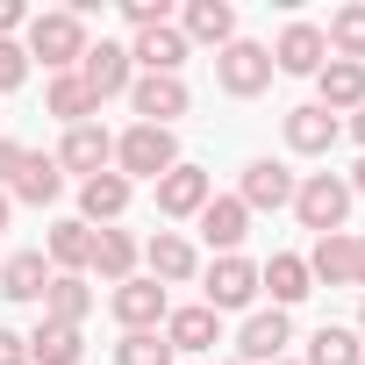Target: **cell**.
Instances as JSON below:
<instances>
[{
  "label": "cell",
  "instance_id": "obj_1",
  "mask_svg": "<svg viewBox=\"0 0 365 365\" xmlns=\"http://www.w3.org/2000/svg\"><path fill=\"white\" fill-rule=\"evenodd\" d=\"M22 51L43 58V72H79V58H86V22H79L72 8H43V15H29Z\"/></svg>",
  "mask_w": 365,
  "mask_h": 365
},
{
  "label": "cell",
  "instance_id": "obj_2",
  "mask_svg": "<svg viewBox=\"0 0 365 365\" xmlns=\"http://www.w3.org/2000/svg\"><path fill=\"white\" fill-rule=\"evenodd\" d=\"M179 165V143H172V129H150V122H129L122 136H115V172L129 179V187H136V179H150V187H158V179Z\"/></svg>",
  "mask_w": 365,
  "mask_h": 365
},
{
  "label": "cell",
  "instance_id": "obj_3",
  "mask_svg": "<svg viewBox=\"0 0 365 365\" xmlns=\"http://www.w3.org/2000/svg\"><path fill=\"white\" fill-rule=\"evenodd\" d=\"M215 86H222L230 101H258V93L272 86V51L251 43V36L222 43V51H215Z\"/></svg>",
  "mask_w": 365,
  "mask_h": 365
},
{
  "label": "cell",
  "instance_id": "obj_4",
  "mask_svg": "<svg viewBox=\"0 0 365 365\" xmlns=\"http://www.w3.org/2000/svg\"><path fill=\"white\" fill-rule=\"evenodd\" d=\"M294 215H301V230L329 237V230H344V215H351V187H344L336 172H308L301 187H294Z\"/></svg>",
  "mask_w": 365,
  "mask_h": 365
},
{
  "label": "cell",
  "instance_id": "obj_5",
  "mask_svg": "<svg viewBox=\"0 0 365 365\" xmlns=\"http://www.w3.org/2000/svg\"><path fill=\"white\" fill-rule=\"evenodd\" d=\"M129 108H136V122H150V129H172L179 115L194 108V93H187V79H165V72H136V79H129Z\"/></svg>",
  "mask_w": 365,
  "mask_h": 365
},
{
  "label": "cell",
  "instance_id": "obj_6",
  "mask_svg": "<svg viewBox=\"0 0 365 365\" xmlns=\"http://www.w3.org/2000/svg\"><path fill=\"white\" fill-rule=\"evenodd\" d=\"M208 201H215V179H208L201 165H187V158L158 179V215H165V222H194Z\"/></svg>",
  "mask_w": 365,
  "mask_h": 365
},
{
  "label": "cell",
  "instance_id": "obj_7",
  "mask_svg": "<svg viewBox=\"0 0 365 365\" xmlns=\"http://www.w3.org/2000/svg\"><path fill=\"white\" fill-rule=\"evenodd\" d=\"M108 308H115V322H122V329H165V315H172V301H165V287H158L150 272L122 279V287L108 294Z\"/></svg>",
  "mask_w": 365,
  "mask_h": 365
},
{
  "label": "cell",
  "instance_id": "obj_8",
  "mask_svg": "<svg viewBox=\"0 0 365 365\" xmlns=\"http://www.w3.org/2000/svg\"><path fill=\"white\" fill-rule=\"evenodd\" d=\"M79 79H86V93L93 101H115V93H129V79H136V65H129V43H86V58H79Z\"/></svg>",
  "mask_w": 365,
  "mask_h": 365
},
{
  "label": "cell",
  "instance_id": "obj_9",
  "mask_svg": "<svg viewBox=\"0 0 365 365\" xmlns=\"http://www.w3.org/2000/svg\"><path fill=\"white\" fill-rule=\"evenodd\" d=\"M51 158H58V172L93 179V172H115V136H108L101 122H79V129H65V143H58Z\"/></svg>",
  "mask_w": 365,
  "mask_h": 365
},
{
  "label": "cell",
  "instance_id": "obj_10",
  "mask_svg": "<svg viewBox=\"0 0 365 365\" xmlns=\"http://www.w3.org/2000/svg\"><path fill=\"white\" fill-rule=\"evenodd\" d=\"M201 301L222 315V308H251L258 301V265L251 258H215L208 272H201Z\"/></svg>",
  "mask_w": 365,
  "mask_h": 365
},
{
  "label": "cell",
  "instance_id": "obj_11",
  "mask_svg": "<svg viewBox=\"0 0 365 365\" xmlns=\"http://www.w3.org/2000/svg\"><path fill=\"white\" fill-rule=\"evenodd\" d=\"M287 344H294L287 308H258V315H244V329H237V358H244V365H272V358H287Z\"/></svg>",
  "mask_w": 365,
  "mask_h": 365
},
{
  "label": "cell",
  "instance_id": "obj_12",
  "mask_svg": "<svg viewBox=\"0 0 365 365\" xmlns=\"http://www.w3.org/2000/svg\"><path fill=\"white\" fill-rule=\"evenodd\" d=\"M158 336L172 344V358H179V351H187V358H201V351H215V344H222V315H215L208 301H194V308H172Z\"/></svg>",
  "mask_w": 365,
  "mask_h": 365
},
{
  "label": "cell",
  "instance_id": "obj_13",
  "mask_svg": "<svg viewBox=\"0 0 365 365\" xmlns=\"http://www.w3.org/2000/svg\"><path fill=\"white\" fill-rule=\"evenodd\" d=\"M322 65H329V43H322V29H315V22H287V29H279V43H272V72L315 79Z\"/></svg>",
  "mask_w": 365,
  "mask_h": 365
},
{
  "label": "cell",
  "instance_id": "obj_14",
  "mask_svg": "<svg viewBox=\"0 0 365 365\" xmlns=\"http://www.w3.org/2000/svg\"><path fill=\"white\" fill-rule=\"evenodd\" d=\"M336 136H344V122H336L329 108H315V101L287 108V150H294V158H329Z\"/></svg>",
  "mask_w": 365,
  "mask_h": 365
},
{
  "label": "cell",
  "instance_id": "obj_15",
  "mask_svg": "<svg viewBox=\"0 0 365 365\" xmlns=\"http://www.w3.org/2000/svg\"><path fill=\"white\" fill-rule=\"evenodd\" d=\"M294 187H301V179L279 165V158H251L244 165V187H237V201L258 215V208H294Z\"/></svg>",
  "mask_w": 365,
  "mask_h": 365
},
{
  "label": "cell",
  "instance_id": "obj_16",
  "mask_svg": "<svg viewBox=\"0 0 365 365\" xmlns=\"http://www.w3.org/2000/svg\"><path fill=\"white\" fill-rule=\"evenodd\" d=\"M129 194H136V187H129L122 172H93V179H79V222H86V230H93V222L115 230V222L129 215Z\"/></svg>",
  "mask_w": 365,
  "mask_h": 365
},
{
  "label": "cell",
  "instance_id": "obj_17",
  "mask_svg": "<svg viewBox=\"0 0 365 365\" xmlns=\"http://www.w3.org/2000/svg\"><path fill=\"white\" fill-rule=\"evenodd\" d=\"M187 36H179V22H158V29H136V43H129V65H143V72H165V79H179V65H187Z\"/></svg>",
  "mask_w": 365,
  "mask_h": 365
},
{
  "label": "cell",
  "instance_id": "obj_18",
  "mask_svg": "<svg viewBox=\"0 0 365 365\" xmlns=\"http://www.w3.org/2000/svg\"><path fill=\"white\" fill-rule=\"evenodd\" d=\"M194 222H201V237L215 244V258H237V244L251 237V208H244L237 194H215V201H208Z\"/></svg>",
  "mask_w": 365,
  "mask_h": 365
},
{
  "label": "cell",
  "instance_id": "obj_19",
  "mask_svg": "<svg viewBox=\"0 0 365 365\" xmlns=\"http://www.w3.org/2000/svg\"><path fill=\"white\" fill-rule=\"evenodd\" d=\"M58 194H65V172H58V158H43V150H22V165H15V179H8V201L51 208Z\"/></svg>",
  "mask_w": 365,
  "mask_h": 365
},
{
  "label": "cell",
  "instance_id": "obj_20",
  "mask_svg": "<svg viewBox=\"0 0 365 365\" xmlns=\"http://www.w3.org/2000/svg\"><path fill=\"white\" fill-rule=\"evenodd\" d=\"M143 265H150V279H158V287H187V279L201 272V258H194V244L179 237V230H158V237L143 244Z\"/></svg>",
  "mask_w": 365,
  "mask_h": 365
},
{
  "label": "cell",
  "instance_id": "obj_21",
  "mask_svg": "<svg viewBox=\"0 0 365 365\" xmlns=\"http://www.w3.org/2000/svg\"><path fill=\"white\" fill-rule=\"evenodd\" d=\"M179 36L187 43H237V8L230 0H187V8H179Z\"/></svg>",
  "mask_w": 365,
  "mask_h": 365
},
{
  "label": "cell",
  "instance_id": "obj_22",
  "mask_svg": "<svg viewBox=\"0 0 365 365\" xmlns=\"http://www.w3.org/2000/svg\"><path fill=\"white\" fill-rule=\"evenodd\" d=\"M258 294H272V308H294V301H308V294H315V279H308V258H294V251H272V258L258 265Z\"/></svg>",
  "mask_w": 365,
  "mask_h": 365
},
{
  "label": "cell",
  "instance_id": "obj_23",
  "mask_svg": "<svg viewBox=\"0 0 365 365\" xmlns=\"http://www.w3.org/2000/svg\"><path fill=\"white\" fill-rule=\"evenodd\" d=\"M136 258H143V244H136L129 230H93V258H86V272H101L108 287H122V279H136Z\"/></svg>",
  "mask_w": 365,
  "mask_h": 365
},
{
  "label": "cell",
  "instance_id": "obj_24",
  "mask_svg": "<svg viewBox=\"0 0 365 365\" xmlns=\"http://www.w3.org/2000/svg\"><path fill=\"white\" fill-rule=\"evenodd\" d=\"M43 322H65V329H79L86 315H93V287L79 279V272H51V287H43Z\"/></svg>",
  "mask_w": 365,
  "mask_h": 365
},
{
  "label": "cell",
  "instance_id": "obj_25",
  "mask_svg": "<svg viewBox=\"0 0 365 365\" xmlns=\"http://www.w3.org/2000/svg\"><path fill=\"white\" fill-rule=\"evenodd\" d=\"M315 108H329V115H358L365 108V65H344V58H329L322 72H315Z\"/></svg>",
  "mask_w": 365,
  "mask_h": 365
},
{
  "label": "cell",
  "instance_id": "obj_26",
  "mask_svg": "<svg viewBox=\"0 0 365 365\" xmlns=\"http://www.w3.org/2000/svg\"><path fill=\"white\" fill-rule=\"evenodd\" d=\"M43 108H51L65 129H79V122H93V115H101V101L86 93V79H79V72H51V86H43Z\"/></svg>",
  "mask_w": 365,
  "mask_h": 365
},
{
  "label": "cell",
  "instance_id": "obj_27",
  "mask_svg": "<svg viewBox=\"0 0 365 365\" xmlns=\"http://www.w3.org/2000/svg\"><path fill=\"white\" fill-rule=\"evenodd\" d=\"M351 265H358V244H351V230H329V237H315V251H308V279H322V287H351Z\"/></svg>",
  "mask_w": 365,
  "mask_h": 365
},
{
  "label": "cell",
  "instance_id": "obj_28",
  "mask_svg": "<svg viewBox=\"0 0 365 365\" xmlns=\"http://www.w3.org/2000/svg\"><path fill=\"white\" fill-rule=\"evenodd\" d=\"M43 287H51V258L43 251L0 258V294H8V301H43Z\"/></svg>",
  "mask_w": 365,
  "mask_h": 365
},
{
  "label": "cell",
  "instance_id": "obj_29",
  "mask_svg": "<svg viewBox=\"0 0 365 365\" xmlns=\"http://www.w3.org/2000/svg\"><path fill=\"white\" fill-rule=\"evenodd\" d=\"M43 258H51V272H86V258H93V230H86V222H51Z\"/></svg>",
  "mask_w": 365,
  "mask_h": 365
},
{
  "label": "cell",
  "instance_id": "obj_30",
  "mask_svg": "<svg viewBox=\"0 0 365 365\" xmlns=\"http://www.w3.org/2000/svg\"><path fill=\"white\" fill-rule=\"evenodd\" d=\"M322 43H329V58H344V65H365V0H351V8H336V15H329Z\"/></svg>",
  "mask_w": 365,
  "mask_h": 365
},
{
  "label": "cell",
  "instance_id": "obj_31",
  "mask_svg": "<svg viewBox=\"0 0 365 365\" xmlns=\"http://www.w3.org/2000/svg\"><path fill=\"white\" fill-rule=\"evenodd\" d=\"M86 358V336L79 329H65V322H36V336H29V365H79Z\"/></svg>",
  "mask_w": 365,
  "mask_h": 365
},
{
  "label": "cell",
  "instance_id": "obj_32",
  "mask_svg": "<svg viewBox=\"0 0 365 365\" xmlns=\"http://www.w3.org/2000/svg\"><path fill=\"white\" fill-rule=\"evenodd\" d=\"M301 365H365V344H358V329L322 322V329L308 336V358H301Z\"/></svg>",
  "mask_w": 365,
  "mask_h": 365
},
{
  "label": "cell",
  "instance_id": "obj_33",
  "mask_svg": "<svg viewBox=\"0 0 365 365\" xmlns=\"http://www.w3.org/2000/svg\"><path fill=\"white\" fill-rule=\"evenodd\" d=\"M115 365H172V344H165L158 329H122V344H115Z\"/></svg>",
  "mask_w": 365,
  "mask_h": 365
},
{
  "label": "cell",
  "instance_id": "obj_34",
  "mask_svg": "<svg viewBox=\"0 0 365 365\" xmlns=\"http://www.w3.org/2000/svg\"><path fill=\"white\" fill-rule=\"evenodd\" d=\"M22 79H29V51H22V43L8 36V43H0V93H15Z\"/></svg>",
  "mask_w": 365,
  "mask_h": 365
},
{
  "label": "cell",
  "instance_id": "obj_35",
  "mask_svg": "<svg viewBox=\"0 0 365 365\" xmlns=\"http://www.w3.org/2000/svg\"><path fill=\"white\" fill-rule=\"evenodd\" d=\"M122 15H129V29H158V22H172L165 0H122Z\"/></svg>",
  "mask_w": 365,
  "mask_h": 365
},
{
  "label": "cell",
  "instance_id": "obj_36",
  "mask_svg": "<svg viewBox=\"0 0 365 365\" xmlns=\"http://www.w3.org/2000/svg\"><path fill=\"white\" fill-rule=\"evenodd\" d=\"M15 29H29V8H22V0H0V43H8Z\"/></svg>",
  "mask_w": 365,
  "mask_h": 365
},
{
  "label": "cell",
  "instance_id": "obj_37",
  "mask_svg": "<svg viewBox=\"0 0 365 365\" xmlns=\"http://www.w3.org/2000/svg\"><path fill=\"white\" fill-rule=\"evenodd\" d=\"M0 365H29V336H15V329H0Z\"/></svg>",
  "mask_w": 365,
  "mask_h": 365
},
{
  "label": "cell",
  "instance_id": "obj_38",
  "mask_svg": "<svg viewBox=\"0 0 365 365\" xmlns=\"http://www.w3.org/2000/svg\"><path fill=\"white\" fill-rule=\"evenodd\" d=\"M15 165H22V143H15V136H0V194H8V179H15Z\"/></svg>",
  "mask_w": 365,
  "mask_h": 365
},
{
  "label": "cell",
  "instance_id": "obj_39",
  "mask_svg": "<svg viewBox=\"0 0 365 365\" xmlns=\"http://www.w3.org/2000/svg\"><path fill=\"white\" fill-rule=\"evenodd\" d=\"M358 244V265H351V287H365V237H351Z\"/></svg>",
  "mask_w": 365,
  "mask_h": 365
},
{
  "label": "cell",
  "instance_id": "obj_40",
  "mask_svg": "<svg viewBox=\"0 0 365 365\" xmlns=\"http://www.w3.org/2000/svg\"><path fill=\"white\" fill-rule=\"evenodd\" d=\"M344 187H351V194H365V158H358V172H351V179H344Z\"/></svg>",
  "mask_w": 365,
  "mask_h": 365
},
{
  "label": "cell",
  "instance_id": "obj_41",
  "mask_svg": "<svg viewBox=\"0 0 365 365\" xmlns=\"http://www.w3.org/2000/svg\"><path fill=\"white\" fill-rule=\"evenodd\" d=\"M351 136H358V143H365V108H358V115H351Z\"/></svg>",
  "mask_w": 365,
  "mask_h": 365
},
{
  "label": "cell",
  "instance_id": "obj_42",
  "mask_svg": "<svg viewBox=\"0 0 365 365\" xmlns=\"http://www.w3.org/2000/svg\"><path fill=\"white\" fill-rule=\"evenodd\" d=\"M8 215H15V201H8V194H0V230H8Z\"/></svg>",
  "mask_w": 365,
  "mask_h": 365
},
{
  "label": "cell",
  "instance_id": "obj_43",
  "mask_svg": "<svg viewBox=\"0 0 365 365\" xmlns=\"http://www.w3.org/2000/svg\"><path fill=\"white\" fill-rule=\"evenodd\" d=\"M272 365H301V358H272Z\"/></svg>",
  "mask_w": 365,
  "mask_h": 365
},
{
  "label": "cell",
  "instance_id": "obj_44",
  "mask_svg": "<svg viewBox=\"0 0 365 365\" xmlns=\"http://www.w3.org/2000/svg\"><path fill=\"white\" fill-rule=\"evenodd\" d=\"M358 329H365V301H358Z\"/></svg>",
  "mask_w": 365,
  "mask_h": 365
},
{
  "label": "cell",
  "instance_id": "obj_45",
  "mask_svg": "<svg viewBox=\"0 0 365 365\" xmlns=\"http://www.w3.org/2000/svg\"><path fill=\"white\" fill-rule=\"evenodd\" d=\"M222 365H244V358H222Z\"/></svg>",
  "mask_w": 365,
  "mask_h": 365
}]
</instances>
